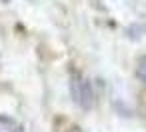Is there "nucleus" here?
Listing matches in <instances>:
<instances>
[{
  "mask_svg": "<svg viewBox=\"0 0 146 132\" xmlns=\"http://www.w3.org/2000/svg\"><path fill=\"white\" fill-rule=\"evenodd\" d=\"M70 94H72V100L78 108L82 110H90L94 106V90H92V84L86 76H82L80 72L72 70L70 72Z\"/></svg>",
  "mask_w": 146,
  "mask_h": 132,
  "instance_id": "f257e3e1",
  "label": "nucleus"
},
{
  "mask_svg": "<svg viewBox=\"0 0 146 132\" xmlns=\"http://www.w3.org/2000/svg\"><path fill=\"white\" fill-rule=\"evenodd\" d=\"M0 132H20V124L10 116L0 114Z\"/></svg>",
  "mask_w": 146,
  "mask_h": 132,
  "instance_id": "f03ea898",
  "label": "nucleus"
},
{
  "mask_svg": "<svg viewBox=\"0 0 146 132\" xmlns=\"http://www.w3.org/2000/svg\"><path fill=\"white\" fill-rule=\"evenodd\" d=\"M136 76L146 84V56L140 58V62H138V66H136Z\"/></svg>",
  "mask_w": 146,
  "mask_h": 132,
  "instance_id": "7ed1b4c3",
  "label": "nucleus"
},
{
  "mask_svg": "<svg viewBox=\"0 0 146 132\" xmlns=\"http://www.w3.org/2000/svg\"><path fill=\"white\" fill-rule=\"evenodd\" d=\"M72 132H84V130H80V128H74V130H72Z\"/></svg>",
  "mask_w": 146,
  "mask_h": 132,
  "instance_id": "20e7f679",
  "label": "nucleus"
}]
</instances>
